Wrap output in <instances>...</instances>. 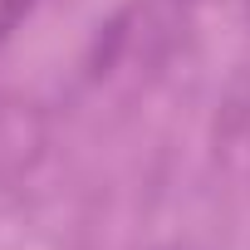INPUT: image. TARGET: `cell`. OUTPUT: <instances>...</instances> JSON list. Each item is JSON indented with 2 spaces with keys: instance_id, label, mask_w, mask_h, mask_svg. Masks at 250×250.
<instances>
[{
  "instance_id": "cell-1",
  "label": "cell",
  "mask_w": 250,
  "mask_h": 250,
  "mask_svg": "<svg viewBox=\"0 0 250 250\" xmlns=\"http://www.w3.org/2000/svg\"><path fill=\"white\" fill-rule=\"evenodd\" d=\"M123 25H128V15L108 20V40L98 35V44H93V59H88V69H93V74H108V69H113V54L123 49V40H128V30H123Z\"/></svg>"
}]
</instances>
